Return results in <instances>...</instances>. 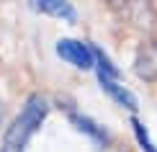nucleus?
Here are the masks:
<instances>
[{
	"label": "nucleus",
	"mask_w": 157,
	"mask_h": 152,
	"mask_svg": "<svg viewBox=\"0 0 157 152\" xmlns=\"http://www.w3.org/2000/svg\"><path fill=\"white\" fill-rule=\"evenodd\" d=\"M136 72L147 80L157 77V41H149L147 47H142L139 57H136Z\"/></svg>",
	"instance_id": "7ed1b4c3"
},
{
	"label": "nucleus",
	"mask_w": 157,
	"mask_h": 152,
	"mask_svg": "<svg viewBox=\"0 0 157 152\" xmlns=\"http://www.w3.org/2000/svg\"><path fill=\"white\" fill-rule=\"evenodd\" d=\"M57 54H59L64 62L75 64V67H80V70H90L93 62H95L93 47H88V44H82V41H75V39H59V41H57Z\"/></svg>",
	"instance_id": "f03ea898"
},
{
	"label": "nucleus",
	"mask_w": 157,
	"mask_h": 152,
	"mask_svg": "<svg viewBox=\"0 0 157 152\" xmlns=\"http://www.w3.org/2000/svg\"><path fill=\"white\" fill-rule=\"evenodd\" d=\"M93 57H95V62H98V70H101L98 75L106 77V80H113V83H116V77H119V70H116L113 64L108 62V57L103 54L101 49H95V47H93Z\"/></svg>",
	"instance_id": "0eeeda50"
},
{
	"label": "nucleus",
	"mask_w": 157,
	"mask_h": 152,
	"mask_svg": "<svg viewBox=\"0 0 157 152\" xmlns=\"http://www.w3.org/2000/svg\"><path fill=\"white\" fill-rule=\"evenodd\" d=\"M36 8L41 10V13H49V16L75 21V8H72L70 3H59V0H41V3H36Z\"/></svg>",
	"instance_id": "39448f33"
},
{
	"label": "nucleus",
	"mask_w": 157,
	"mask_h": 152,
	"mask_svg": "<svg viewBox=\"0 0 157 152\" xmlns=\"http://www.w3.org/2000/svg\"><path fill=\"white\" fill-rule=\"evenodd\" d=\"M72 121H75L77 127L85 131V134L93 137L95 142H101V144H103V142H108V134H106V131H103L101 127H98L95 121H90V119H82V116H77V114H72Z\"/></svg>",
	"instance_id": "423d86ee"
},
{
	"label": "nucleus",
	"mask_w": 157,
	"mask_h": 152,
	"mask_svg": "<svg viewBox=\"0 0 157 152\" xmlns=\"http://www.w3.org/2000/svg\"><path fill=\"white\" fill-rule=\"evenodd\" d=\"M47 116V101L41 95H31L26 101L23 111L18 114V119L8 127L5 131V139H3V152H23L29 137L39 129V124L44 121Z\"/></svg>",
	"instance_id": "f257e3e1"
},
{
	"label": "nucleus",
	"mask_w": 157,
	"mask_h": 152,
	"mask_svg": "<svg viewBox=\"0 0 157 152\" xmlns=\"http://www.w3.org/2000/svg\"><path fill=\"white\" fill-rule=\"evenodd\" d=\"M132 127H134V137H136V142H139V147L144 152H157V147L152 144V139H149V134H147V129L142 127L136 119H132Z\"/></svg>",
	"instance_id": "6e6552de"
},
{
	"label": "nucleus",
	"mask_w": 157,
	"mask_h": 152,
	"mask_svg": "<svg viewBox=\"0 0 157 152\" xmlns=\"http://www.w3.org/2000/svg\"><path fill=\"white\" fill-rule=\"evenodd\" d=\"M101 88L106 90V93H108L111 98H113L116 103L126 106L129 111H136V108H139V106H136V98H134L132 93H129L126 88H121L119 83H113V80H106V77H101Z\"/></svg>",
	"instance_id": "20e7f679"
}]
</instances>
